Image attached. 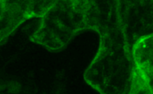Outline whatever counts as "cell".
<instances>
[{
  "label": "cell",
  "instance_id": "cell-2",
  "mask_svg": "<svg viewBox=\"0 0 153 94\" xmlns=\"http://www.w3.org/2000/svg\"><path fill=\"white\" fill-rule=\"evenodd\" d=\"M73 4L76 11L83 13L89 10L91 5V0H74Z\"/></svg>",
  "mask_w": 153,
  "mask_h": 94
},
{
  "label": "cell",
  "instance_id": "cell-3",
  "mask_svg": "<svg viewBox=\"0 0 153 94\" xmlns=\"http://www.w3.org/2000/svg\"><path fill=\"white\" fill-rule=\"evenodd\" d=\"M19 84H17L16 82H14V81H11L8 85V89L10 91H13V90H14L13 91H17L16 90L19 89Z\"/></svg>",
  "mask_w": 153,
  "mask_h": 94
},
{
  "label": "cell",
  "instance_id": "cell-1",
  "mask_svg": "<svg viewBox=\"0 0 153 94\" xmlns=\"http://www.w3.org/2000/svg\"><path fill=\"white\" fill-rule=\"evenodd\" d=\"M152 38L149 40H143L139 44L135 50V57L137 63L143 68L151 67L152 63Z\"/></svg>",
  "mask_w": 153,
  "mask_h": 94
}]
</instances>
